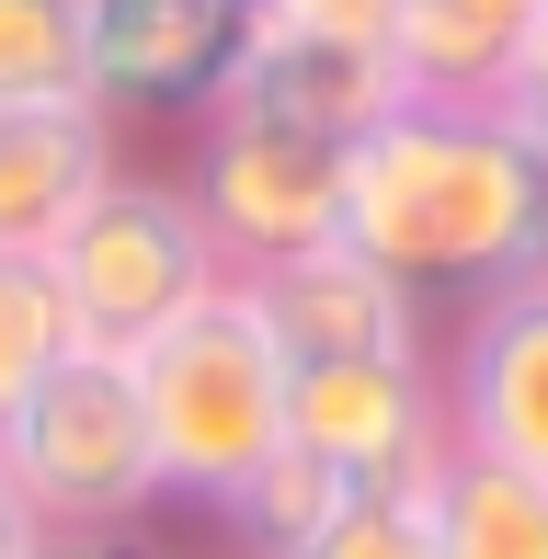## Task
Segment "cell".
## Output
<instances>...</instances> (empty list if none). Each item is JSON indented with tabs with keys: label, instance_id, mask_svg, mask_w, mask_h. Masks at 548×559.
Listing matches in <instances>:
<instances>
[{
	"label": "cell",
	"instance_id": "6da1fadb",
	"mask_svg": "<svg viewBox=\"0 0 548 559\" xmlns=\"http://www.w3.org/2000/svg\"><path fill=\"white\" fill-rule=\"evenodd\" d=\"M343 240L412 297H503L548 274V148L503 104H401L343 148Z\"/></svg>",
	"mask_w": 548,
	"mask_h": 559
},
{
	"label": "cell",
	"instance_id": "7a4b0ae2",
	"mask_svg": "<svg viewBox=\"0 0 548 559\" xmlns=\"http://www.w3.org/2000/svg\"><path fill=\"white\" fill-rule=\"evenodd\" d=\"M138 412H148V456H160V502L183 514H229L240 479L286 445V354H274L263 309L240 274H217L171 332H148L127 354Z\"/></svg>",
	"mask_w": 548,
	"mask_h": 559
},
{
	"label": "cell",
	"instance_id": "3957f363",
	"mask_svg": "<svg viewBox=\"0 0 548 559\" xmlns=\"http://www.w3.org/2000/svg\"><path fill=\"white\" fill-rule=\"evenodd\" d=\"M0 468L46 537H127L138 514H160V456L127 354H58L35 400L0 423Z\"/></svg>",
	"mask_w": 548,
	"mask_h": 559
},
{
	"label": "cell",
	"instance_id": "277c9868",
	"mask_svg": "<svg viewBox=\"0 0 548 559\" xmlns=\"http://www.w3.org/2000/svg\"><path fill=\"white\" fill-rule=\"evenodd\" d=\"M217 274L229 263L206 251V217L183 206V183H148V171H115V183L58 228V251H46V286H58V320H69L81 354H138L148 332H171Z\"/></svg>",
	"mask_w": 548,
	"mask_h": 559
},
{
	"label": "cell",
	"instance_id": "5b68a950",
	"mask_svg": "<svg viewBox=\"0 0 548 559\" xmlns=\"http://www.w3.org/2000/svg\"><path fill=\"white\" fill-rule=\"evenodd\" d=\"M183 206L206 217V251L229 274H263L286 251L343 240V148L297 138V126H263V115H206Z\"/></svg>",
	"mask_w": 548,
	"mask_h": 559
},
{
	"label": "cell",
	"instance_id": "8992f818",
	"mask_svg": "<svg viewBox=\"0 0 548 559\" xmlns=\"http://www.w3.org/2000/svg\"><path fill=\"white\" fill-rule=\"evenodd\" d=\"M286 445L343 491H422L457 435L434 366H286Z\"/></svg>",
	"mask_w": 548,
	"mask_h": 559
},
{
	"label": "cell",
	"instance_id": "52a82bcc",
	"mask_svg": "<svg viewBox=\"0 0 548 559\" xmlns=\"http://www.w3.org/2000/svg\"><path fill=\"white\" fill-rule=\"evenodd\" d=\"M263 0H81V92L104 115L217 104Z\"/></svg>",
	"mask_w": 548,
	"mask_h": 559
},
{
	"label": "cell",
	"instance_id": "ba28073f",
	"mask_svg": "<svg viewBox=\"0 0 548 559\" xmlns=\"http://www.w3.org/2000/svg\"><path fill=\"white\" fill-rule=\"evenodd\" d=\"M263 309V332L286 366H434L422 354V297L401 274H378L355 240H320V251H286V263L240 274Z\"/></svg>",
	"mask_w": 548,
	"mask_h": 559
},
{
	"label": "cell",
	"instance_id": "9c48e42d",
	"mask_svg": "<svg viewBox=\"0 0 548 559\" xmlns=\"http://www.w3.org/2000/svg\"><path fill=\"white\" fill-rule=\"evenodd\" d=\"M401 58L389 46H355V35H309V23H263L240 35L229 81H217L206 115H263V126H297L320 148H355L378 115H401Z\"/></svg>",
	"mask_w": 548,
	"mask_h": 559
},
{
	"label": "cell",
	"instance_id": "30bf717a",
	"mask_svg": "<svg viewBox=\"0 0 548 559\" xmlns=\"http://www.w3.org/2000/svg\"><path fill=\"white\" fill-rule=\"evenodd\" d=\"M434 389H445V435L457 445L548 479V274L468 309V332H457Z\"/></svg>",
	"mask_w": 548,
	"mask_h": 559
},
{
	"label": "cell",
	"instance_id": "8fae6325",
	"mask_svg": "<svg viewBox=\"0 0 548 559\" xmlns=\"http://www.w3.org/2000/svg\"><path fill=\"white\" fill-rule=\"evenodd\" d=\"M115 183V115L104 104H0V251L46 263L58 228Z\"/></svg>",
	"mask_w": 548,
	"mask_h": 559
},
{
	"label": "cell",
	"instance_id": "7c38bea8",
	"mask_svg": "<svg viewBox=\"0 0 548 559\" xmlns=\"http://www.w3.org/2000/svg\"><path fill=\"white\" fill-rule=\"evenodd\" d=\"M537 12H548V0H401V12H389L401 92H412V104H503Z\"/></svg>",
	"mask_w": 548,
	"mask_h": 559
},
{
	"label": "cell",
	"instance_id": "4fadbf2b",
	"mask_svg": "<svg viewBox=\"0 0 548 559\" xmlns=\"http://www.w3.org/2000/svg\"><path fill=\"white\" fill-rule=\"evenodd\" d=\"M422 537H434V559H548V479L480 445H445L422 479Z\"/></svg>",
	"mask_w": 548,
	"mask_h": 559
},
{
	"label": "cell",
	"instance_id": "5bb4252c",
	"mask_svg": "<svg viewBox=\"0 0 548 559\" xmlns=\"http://www.w3.org/2000/svg\"><path fill=\"white\" fill-rule=\"evenodd\" d=\"M332 502H343V479H332V468H309L297 445H274L263 468L240 479V502H229L217 525L240 537V559H297L320 525H332Z\"/></svg>",
	"mask_w": 548,
	"mask_h": 559
},
{
	"label": "cell",
	"instance_id": "9a60e30c",
	"mask_svg": "<svg viewBox=\"0 0 548 559\" xmlns=\"http://www.w3.org/2000/svg\"><path fill=\"white\" fill-rule=\"evenodd\" d=\"M0 104H92L81 92V0H0Z\"/></svg>",
	"mask_w": 548,
	"mask_h": 559
},
{
	"label": "cell",
	"instance_id": "2e32d148",
	"mask_svg": "<svg viewBox=\"0 0 548 559\" xmlns=\"http://www.w3.org/2000/svg\"><path fill=\"white\" fill-rule=\"evenodd\" d=\"M58 354H81V343H69V320H58L46 263H12V251H0V423L35 400V377L58 366Z\"/></svg>",
	"mask_w": 548,
	"mask_h": 559
},
{
	"label": "cell",
	"instance_id": "e0dca14e",
	"mask_svg": "<svg viewBox=\"0 0 548 559\" xmlns=\"http://www.w3.org/2000/svg\"><path fill=\"white\" fill-rule=\"evenodd\" d=\"M297 559H434V537H422V491H343L332 525H320Z\"/></svg>",
	"mask_w": 548,
	"mask_h": 559
},
{
	"label": "cell",
	"instance_id": "ac0fdd59",
	"mask_svg": "<svg viewBox=\"0 0 548 559\" xmlns=\"http://www.w3.org/2000/svg\"><path fill=\"white\" fill-rule=\"evenodd\" d=\"M389 12L401 0H263V23H309V35H355V46H389Z\"/></svg>",
	"mask_w": 548,
	"mask_h": 559
},
{
	"label": "cell",
	"instance_id": "d6986e66",
	"mask_svg": "<svg viewBox=\"0 0 548 559\" xmlns=\"http://www.w3.org/2000/svg\"><path fill=\"white\" fill-rule=\"evenodd\" d=\"M503 115H514V126H526V138L548 148V12H537L526 58H514V81H503Z\"/></svg>",
	"mask_w": 548,
	"mask_h": 559
},
{
	"label": "cell",
	"instance_id": "ffe728a7",
	"mask_svg": "<svg viewBox=\"0 0 548 559\" xmlns=\"http://www.w3.org/2000/svg\"><path fill=\"white\" fill-rule=\"evenodd\" d=\"M46 548V525H35V502L12 491V468H0V559H35Z\"/></svg>",
	"mask_w": 548,
	"mask_h": 559
},
{
	"label": "cell",
	"instance_id": "44dd1931",
	"mask_svg": "<svg viewBox=\"0 0 548 559\" xmlns=\"http://www.w3.org/2000/svg\"><path fill=\"white\" fill-rule=\"evenodd\" d=\"M35 559H127V548H115V537H46Z\"/></svg>",
	"mask_w": 548,
	"mask_h": 559
}]
</instances>
